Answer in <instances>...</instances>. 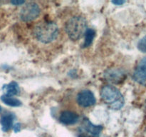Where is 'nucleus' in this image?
I'll use <instances>...</instances> for the list:
<instances>
[{"mask_svg": "<svg viewBox=\"0 0 146 137\" xmlns=\"http://www.w3.org/2000/svg\"><path fill=\"white\" fill-rule=\"evenodd\" d=\"M102 130L101 125H96L88 118H84L79 128L78 137H99Z\"/></svg>", "mask_w": 146, "mask_h": 137, "instance_id": "20e7f679", "label": "nucleus"}, {"mask_svg": "<svg viewBox=\"0 0 146 137\" xmlns=\"http://www.w3.org/2000/svg\"><path fill=\"white\" fill-rule=\"evenodd\" d=\"M2 91L4 94L7 96H16L20 93V88L19 84L16 81H11L8 84H4L2 86Z\"/></svg>", "mask_w": 146, "mask_h": 137, "instance_id": "9d476101", "label": "nucleus"}, {"mask_svg": "<svg viewBox=\"0 0 146 137\" xmlns=\"http://www.w3.org/2000/svg\"><path fill=\"white\" fill-rule=\"evenodd\" d=\"M76 101L80 106L88 108L95 105L96 99L92 91L84 89L78 93L76 96Z\"/></svg>", "mask_w": 146, "mask_h": 137, "instance_id": "423d86ee", "label": "nucleus"}, {"mask_svg": "<svg viewBox=\"0 0 146 137\" xmlns=\"http://www.w3.org/2000/svg\"><path fill=\"white\" fill-rule=\"evenodd\" d=\"M145 111H146V100H145Z\"/></svg>", "mask_w": 146, "mask_h": 137, "instance_id": "6ab92c4d", "label": "nucleus"}, {"mask_svg": "<svg viewBox=\"0 0 146 137\" xmlns=\"http://www.w3.org/2000/svg\"><path fill=\"white\" fill-rule=\"evenodd\" d=\"M78 119H79V116L76 113L68 110L62 111L59 116L60 122L67 126L76 124L78 121Z\"/></svg>", "mask_w": 146, "mask_h": 137, "instance_id": "6e6552de", "label": "nucleus"}, {"mask_svg": "<svg viewBox=\"0 0 146 137\" xmlns=\"http://www.w3.org/2000/svg\"><path fill=\"white\" fill-rule=\"evenodd\" d=\"M41 14L39 6L34 2H29L23 6L20 11V18L23 21H31L38 18Z\"/></svg>", "mask_w": 146, "mask_h": 137, "instance_id": "39448f33", "label": "nucleus"}, {"mask_svg": "<svg viewBox=\"0 0 146 137\" xmlns=\"http://www.w3.org/2000/svg\"><path fill=\"white\" fill-rule=\"evenodd\" d=\"M15 119L14 114L9 113L5 114L0 118V124L1 126V130L4 132H8L13 126V123Z\"/></svg>", "mask_w": 146, "mask_h": 137, "instance_id": "1a4fd4ad", "label": "nucleus"}, {"mask_svg": "<svg viewBox=\"0 0 146 137\" xmlns=\"http://www.w3.org/2000/svg\"><path fill=\"white\" fill-rule=\"evenodd\" d=\"M13 128H14V131L15 133H18L21 131V126L20 123H17V124H14L13 126Z\"/></svg>", "mask_w": 146, "mask_h": 137, "instance_id": "2eb2a0df", "label": "nucleus"}, {"mask_svg": "<svg viewBox=\"0 0 146 137\" xmlns=\"http://www.w3.org/2000/svg\"><path fill=\"white\" fill-rule=\"evenodd\" d=\"M101 98L112 109L119 110L125 104V99L118 88L113 86L106 85L101 91Z\"/></svg>", "mask_w": 146, "mask_h": 137, "instance_id": "f03ea898", "label": "nucleus"}, {"mask_svg": "<svg viewBox=\"0 0 146 137\" xmlns=\"http://www.w3.org/2000/svg\"><path fill=\"white\" fill-rule=\"evenodd\" d=\"M87 29V21L82 16L71 17L66 24V31L73 41H77L84 36Z\"/></svg>", "mask_w": 146, "mask_h": 137, "instance_id": "7ed1b4c3", "label": "nucleus"}, {"mask_svg": "<svg viewBox=\"0 0 146 137\" xmlns=\"http://www.w3.org/2000/svg\"><path fill=\"white\" fill-rule=\"evenodd\" d=\"M112 4H115V5H122L124 3H125V1H123V0H114V1H111Z\"/></svg>", "mask_w": 146, "mask_h": 137, "instance_id": "f3484780", "label": "nucleus"}, {"mask_svg": "<svg viewBox=\"0 0 146 137\" xmlns=\"http://www.w3.org/2000/svg\"><path fill=\"white\" fill-rule=\"evenodd\" d=\"M34 35L40 42L49 44L56 40L58 37V27L57 24L53 21H41L34 27Z\"/></svg>", "mask_w": 146, "mask_h": 137, "instance_id": "f257e3e1", "label": "nucleus"}, {"mask_svg": "<svg viewBox=\"0 0 146 137\" xmlns=\"http://www.w3.org/2000/svg\"><path fill=\"white\" fill-rule=\"evenodd\" d=\"M84 37H85V39H84V42L83 44V47L87 48L92 44L96 37V31L94 29L87 28L85 31V34H84Z\"/></svg>", "mask_w": 146, "mask_h": 137, "instance_id": "ddd939ff", "label": "nucleus"}, {"mask_svg": "<svg viewBox=\"0 0 146 137\" xmlns=\"http://www.w3.org/2000/svg\"><path fill=\"white\" fill-rule=\"evenodd\" d=\"M11 3L14 6H20L25 4V1H21V0H14V1H11Z\"/></svg>", "mask_w": 146, "mask_h": 137, "instance_id": "dca6fc26", "label": "nucleus"}, {"mask_svg": "<svg viewBox=\"0 0 146 137\" xmlns=\"http://www.w3.org/2000/svg\"><path fill=\"white\" fill-rule=\"evenodd\" d=\"M124 73L118 69H111L106 71L105 76L108 81L113 83H118V81H122L124 77Z\"/></svg>", "mask_w": 146, "mask_h": 137, "instance_id": "9b49d317", "label": "nucleus"}, {"mask_svg": "<svg viewBox=\"0 0 146 137\" xmlns=\"http://www.w3.org/2000/svg\"><path fill=\"white\" fill-rule=\"evenodd\" d=\"M138 49L143 53H146V35L138 43Z\"/></svg>", "mask_w": 146, "mask_h": 137, "instance_id": "4468645a", "label": "nucleus"}, {"mask_svg": "<svg viewBox=\"0 0 146 137\" xmlns=\"http://www.w3.org/2000/svg\"><path fill=\"white\" fill-rule=\"evenodd\" d=\"M1 100L4 104L6 105L9 106L11 107H19L21 106V101L18 98H14L10 96H7L4 94L1 96Z\"/></svg>", "mask_w": 146, "mask_h": 137, "instance_id": "f8f14e48", "label": "nucleus"}, {"mask_svg": "<svg viewBox=\"0 0 146 137\" xmlns=\"http://www.w3.org/2000/svg\"><path fill=\"white\" fill-rule=\"evenodd\" d=\"M133 78L141 84H143L146 81V57L138 62L133 74Z\"/></svg>", "mask_w": 146, "mask_h": 137, "instance_id": "0eeeda50", "label": "nucleus"}, {"mask_svg": "<svg viewBox=\"0 0 146 137\" xmlns=\"http://www.w3.org/2000/svg\"><path fill=\"white\" fill-rule=\"evenodd\" d=\"M1 111H2V108H1V106H0V114H1Z\"/></svg>", "mask_w": 146, "mask_h": 137, "instance_id": "a211bd4d", "label": "nucleus"}]
</instances>
